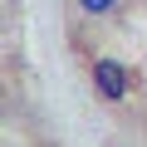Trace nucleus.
Instances as JSON below:
<instances>
[{
  "mask_svg": "<svg viewBox=\"0 0 147 147\" xmlns=\"http://www.w3.org/2000/svg\"><path fill=\"white\" fill-rule=\"evenodd\" d=\"M93 88H98V98H108V103H123L127 93H132V69L123 64V59H93Z\"/></svg>",
  "mask_w": 147,
  "mask_h": 147,
  "instance_id": "obj_1",
  "label": "nucleus"
},
{
  "mask_svg": "<svg viewBox=\"0 0 147 147\" xmlns=\"http://www.w3.org/2000/svg\"><path fill=\"white\" fill-rule=\"evenodd\" d=\"M74 5H79V15H88V20H108V15L123 10V0H74Z\"/></svg>",
  "mask_w": 147,
  "mask_h": 147,
  "instance_id": "obj_2",
  "label": "nucleus"
}]
</instances>
